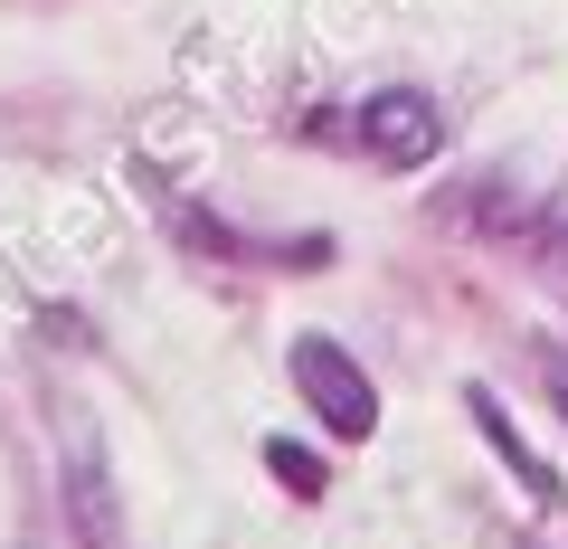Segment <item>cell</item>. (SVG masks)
Masks as SVG:
<instances>
[{"label": "cell", "instance_id": "3", "mask_svg": "<svg viewBox=\"0 0 568 549\" xmlns=\"http://www.w3.org/2000/svg\"><path fill=\"white\" fill-rule=\"evenodd\" d=\"M465 407H474V427H484V436H493V455H503V465H511V474H521V492H530V502H559V474H549V465H540V455H530V446H521V427H511V407H503V398H493V388H465Z\"/></svg>", "mask_w": 568, "mask_h": 549}, {"label": "cell", "instance_id": "1", "mask_svg": "<svg viewBox=\"0 0 568 549\" xmlns=\"http://www.w3.org/2000/svg\"><path fill=\"white\" fill-rule=\"evenodd\" d=\"M284 369H294V388L313 398V417H323L342 446H361L369 427H379V388H369V369L351 360L332 332H294V350H284Z\"/></svg>", "mask_w": 568, "mask_h": 549}, {"label": "cell", "instance_id": "6", "mask_svg": "<svg viewBox=\"0 0 568 549\" xmlns=\"http://www.w3.org/2000/svg\"><path fill=\"white\" fill-rule=\"evenodd\" d=\"M530 360H540L549 398H559V417H568V350H559V342H530Z\"/></svg>", "mask_w": 568, "mask_h": 549}, {"label": "cell", "instance_id": "5", "mask_svg": "<svg viewBox=\"0 0 568 549\" xmlns=\"http://www.w3.org/2000/svg\"><path fill=\"white\" fill-rule=\"evenodd\" d=\"M265 474H275V484L294 492V502H323V484H332V474H323V455H304L294 436H265Z\"/></svg>", "mask_w": 568, "mask_h": 549}, {"label": "cell", "instance_id": "4", "mask_svg": "<svg viewBox=\"0 0 568 549\" xmlns=\"http://www.w3.org/2000/svg\"><path fill=\"white\" fill-rule=\"evenodd\" d=\"M67 484H77V530H85V549H123V530H114V492H104L95 446L67 455Z\"/></svg>", "mask_w": 568, "mask_h": 549}, {"label": "cell", "instance_id": "2", "mask_svg": "<svg viewBox=\"0 0 568 549\" xmlns=\"http://www.w3.org/2000/svg\"><path fill=\"white\" fill-rule=\"evenodd\" d=\"M342 133H351V152H369L379 171H426L446 152V114H436V95H417V85H388V95L351 104Z\"/></svg>", "mask_w": 568, "mask_h": 549}]
</instances>
